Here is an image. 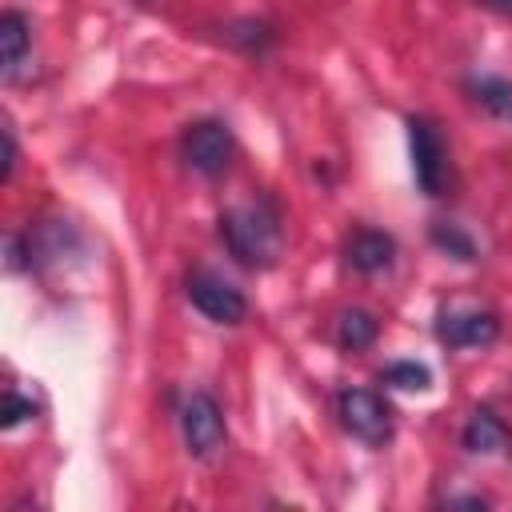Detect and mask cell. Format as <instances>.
<instances>
[{
  "label": "cell",
  "instance_id": "6da1fadb",
  "mask_svg": "<svg viewBox=\"0 0 512 512\" xmlns=\"http://www.w3.org/2000/svg\"><path fill=\"white\" fill-rule=\"evenodd\" d=\"M220 240L228 244L232 260L244 268H272L280 248H284V224H280V208L268 196L232 204L220 216Z\"/></svg>",
  "mask_w": 512,
  "mask_h": 512
},
{
  "label": "cell",
  "instance_id": "7a4b0ae2",
  "mask_svg": "<svg viewBox=\"0 0 512 512\" xmlns=\"http://www.w3.org/2000/svg\"><path fill=\"white\" fill-rule=\"evenodd\" d=\"M408 152H412V176L424 196H444V176H448V148L428 116L408 120Z\"/></svg>",
  "mask_w": 512,
  "mask_h": 512
},
{
  "label": "cell",
  "instance_id": "3957f363",
  "mask_svg": "<svg viewBox=\"0 0 512 512\" xmlns=\"http://www.w3.org/2000/svg\"><path fill=\"white\" fill-rule=\"evenodd\" d=\"M180 152H184V160H188L192 172H200V176H224L228 164H232V156H236V140H232L228 124H220V120H196V124L184 128Z\"/></svg>",
  "mask_w": 512,
  "mask_h": 512
},
{
  "label": "cell",
  "instance_id": "277c9868",
  "mask_svg": "<svg viewBox=\"0 0 512 512\" xmlns=\"http://www.w3.org/2000/svg\"><path fill=\"white\" fill-rule=\"evenodd\" d=\"M188 300L196 312H204L212 324H240L248 316V300L236 284H228L224 276L196 268L188 272Z\"/></svg>",
  "mask_w": 512,
  "mask_h": 512
},
{
  "label": "cell",
  "instance_id": "5b68a950",
  "mask_svg": "<svg viewBox=\"0 0 512 512\" xmlns=\"http://www.w3.org/2000/svg\"><path fill=\"white\" fill-rule=\"evenodd\" d=\"M336 408H340V424H344L356 440H364V444H372V448H380V444L392 440V412H388V404H384L376 392H368V388H348V392H340Z\"/></svg>",
  "mask_w": 512,
  "mask_h": 512
},
{
  "label": "cell",
  "instance_id": "8992f818",
  "mask_svg": "<svg viewBox=\"0 0 512 512\" xmlns=\"http://www.w3.org/2000/svg\"><path fill=\"white\" fill-rule=\"evenodd\" d=\"M180 432H184V444L192 456H212L224 448V412L216 404V396L208 392H188L184 404H180Z\"/></svg>",
  "mask_w": 512,
  "mask_h": 512
},
{
  "label": "cell",
  "instance_id": "52a82bcc",
  "mask_svg": "<svg viewBox=\"0 0 512 512\" xmlns=\"http://www.w3.org/2000/svg\"><path fill=\"white\" fill-rule=\"evenodd\" d=\"M436 336L448 348H488L500 336V316L488 308H444L436 316Z\"/></svg>",
  "mask_w": 512,
  "mask_h": 512
},
{
  "label": "cell",
  "instance_id": "ba28073f",
  "mask_svg": "<svg viewBox=\"0 0 512 512\" xmlns=\"http://www.w3.org/2000/svg\"><path fill=\"white\" fill-rule=\"evenodd\" d=\"M344 260H348L352 272L376 276L396 260V240L388 232H380V228H356L348 236V244H344Z\"/></svg>",
  "mask_w": 512,
  "mask_h": 512
},
{
  "label": "cell",
  "instance_id": "9c48e42d",
  "mask_svg": "<svg viewBox=\"0 0 512 512\" xmlns=\"http://www.w3.org/2000/svg\"><path fill=\"white\" fill-rule=\"evenodd\" d=\"M464 448L476 452V456H508L512 452V436L504 428V420L492 412V408H476L460 432Z\"/></svg>",
  "mask_w": 512,
  "mask_h": 512
},
{
  "label": "cell",
  "instance_id": "30bf717a",
  "mask_svg": "<svg viewBox=\"0 0 512 512\" xmlns=\"http://www.w3.org/2000/svg\"><path fill=\"white\" fill-rule=\"evenodd\" d=\"M376 332H380V320H376L368 308H348V312H340V320H336V340H340V348H348V352H364V348L376 340Z\"/></svg>",
  "mask_w": 512,
  "mask_h": 512
},
{
  "label": "cell",
  "instance_id": "8fae6325",
  "mask_svg": "<svg viewBox=\"0 0 512 512\" xmlns=\"http://www.w3.org/2000/svg\"><path fill=\"white\" fill-rule=\"evenodd\" d=\"M28 44H32V24H28V16H20V12H4V16H0V52H4V72H16V64L24 60Z\"/></svg>",
  "mask_w": 512,
  "mask_h": 512
},
{
  "label": "cell",
  "instance_id": "7c38bea8",
  "mask_svg": "<svg viewBox=\"0 0 512 512\" xmlns=\"http://www.w3.org/2000/svg\"><path fill=\"white\" fill-rule=\"evenodd\" d=\"M472 96H476V104H484L488 112L512 120V84H508V80H500V76H476V80H472Z\"/></svg>",
  "mask_w": 512,
  "mask_h": 512
},
{
  "label": "cell",
  "instance_id": "4fadbf2b",
  "mask_svg": "<svg viewBox=\"0 0 512 512\" xmlns=\"http://www.w3.org/2000/svg\"><path fill=\"white\" fill-rule=\"evenodd\" d=\"M384 384H392L400 392H424V388H432V372L416 360H392L384 368Z\"/></svg>",
  "mask_w": 512,
  "mask_h": 512
},
{
  "label": "cell",
  "instance_id": "5bb4252c",
  "mask_svg": "<svg viewBox=\"0 0 512 512\" xmlns=\"http://www.w3.org/2000/svg\"><path fill=\"white\" fill-rule=\"evenodd\" d=\"M432 244L456 260H476V240L468 232H460L456 224H432Z\"/></svg>",
  "mask_w": 512,
  "mask_h": 512
},
{
  "label": "cell",
  "instance_id": "9a60e30c",
  "mask_svg": "<svg viewBox=\"0 0 512 512\" xmlns=\"http://www.w3.org/2000/svg\"><path fill=\"white\" fill-rule=\"evenodd\" d=\"M244 52H264L272 40H276V32L268 28V24H260V20H240L232 32H228Z\"/></svg>",
  "mask_w": 512,
  "mask_h": 512
},
{
  "label": "cell",
  "instance_id": "2e32d148",
  "mask_svg": "<svg viewBox=\"0 0 512 512\" xmlns=\"http://www.w3.org/2000/svg\"><path fill=\"white\" fill-rule=\"evenodd\" d=\"M8 408H4V428H12V424H20L24 416H32V404H24L16 392H8V400H4Z\"/></svg>",
  "mask_w": 512,
  "mask_h": 512
},
{
  "label": "cell",
  "instance_id": "e0dca14e",
  "mask_svg": "<svg viewBox=\"0 0 512 512\" xmlns=\"http://www.w3.org/2000/svg\"><path fill=\"white\" fill-rule=\"evenodd\" d=\"M12 172H16V140H12V132L4 128V172H0V180L8 184V180H12Z\"/></svg>",
  "mask_w": 512,
  "mask_h": 512
},
{
  "label": "cell",
  "instance_id": "ac0fdd59",
  "mask_svg": "<svg viewBox=\"0 0 512 512\" xmlns=\"http://www.w3.org/2000/svg\"><path fill=\"white\" fill-rule=\"evenodd\" d=\"M484 4H492V8H500V12H512V0H484Z\"/></svg>",
  "mask_w": 512,
  "mask_h": 512
}]
</instances>
